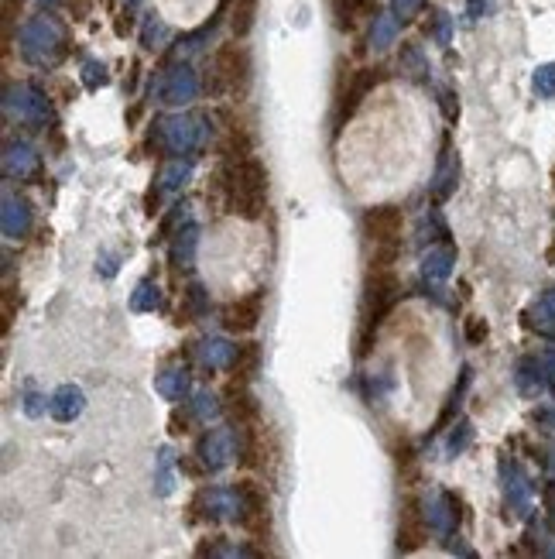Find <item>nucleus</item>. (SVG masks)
<instances>
[{
	"label": "nucleus",
	"instance_id": "nucleus-1",
	"mask_svg": "<svg viewBox=\"0 0 555 559\" xmlns=\"http://www.w3.org/2000/svg\"><path fill=\"white\" fill-rule=\"evenodd\" d=\"M209 73H213L216 93H237V97H244V93L251 90V76H254V62H251V52H247L244 38L220 45V49L213 52Z\"/></svg>",
	"mask_w": 555,
	"mask_h": 559
},
{
	"label": "nucleus",
	"instance_id": "nucleus-2",
	"mask_svg": "<svg viewBox=\"0 0 555 559\" xmlns=\"http://www.w3.org/2000/svg\"><path fill=\"white\" fill-rule=\"evenodd\" d=\"M401 282L394 275V268H370L367 271V289H364V350L374 330L381 326V319L391 313L398 302Z\"/></svg>",
	"mask_w": 555,
	"mask_h": 559
},
{
	"label": "nucleus",
	"instance_id": "nucleus-3",
	"mask_svg": "<svg viewBox=\"0 0 555 559\" xmlns=\"http://www.w3.org/2000/svg\"><path fill=\"white\" fill-rule=\"evenodd\" d=\"M360 227H364V237L374 247H401V241H405V210L394 203L370 206L360 217Z\"/></svg>",
	"mask_w": 555,
	"mask_h": 559
},
{
	"label": "nucleus",
	"instance_id": "nucleus-4",
	"mask_svg": "<svg viewBox=\"0 0 555 559\" xmlns=\"http://www.w3.org/2000/svg\"><path fill=\"white\" fill-rule=\"evenodd\" d=\"M237 498H240V525H244V532L254 542H268L271 511H268V501H264V491L251 481H240Z\"/></svg>",
	"mask_w": 555,
	"mask_h": 559
},
{
	"label": "nucleus",
	"instance_id": "nucleus-5",
	"mask_svg": "<svg viewBox=\"0 0 555 559\" xmlns=\"http://www.w3.org/2000/svg\"><path fill=\"white\" fill-rule=\"evenodd\" d=\"M261 316H264V292H247V295H237L233 302L223 306V330L227 333H237V337H247V333H254L257 326H261Z\"/></svg>",
	"mask_w": 555,
	"mask_h": 559
},
{
	"label": "nucleus",
	"instance_id": "nucleus-6",
	"mask_svg": "<svg viewBox=\"0 0 555 559\" xmlns=\"http://www.w3.org/2000/svg\"><path fill=\"white\" fill-rule=\"evenodd\" d=\"M425 542H429V525L422 518V501L408 498L401 505V518H398V553H415Z\"/></svg>",
	"mask_w": 555,
	"mask_h": 559
},
{
	"label": "nucleus",
	"instance_id": "nucleus-7",
	"mask_svg": "<svg viewBox=\"0 0 555 559\" xmlns=\"http://www.w3.org/2000/svg\"><path fill=\"white\" fill-rule=\"evenodd\" d=\"M377 79H381V73H374V69H360V73L347 76V90H343L340 100H336V124H343L347 117H353V110H357L360 100L374 90Z\"/></svg>",
	"mask_w": 555,
	"mask_h": 559
},
{
	"label": "nucleus",
	"instance_id": "nucleus-8",
	"mask_svg": "<svg viewBox=\"0 0 555 559\" xmlns=\"http://www.w3.org/2000/svg\"><path fill=\"white\" fill-rule=\"evenodd\" d=\"M227 412L237 429H251L261 422V409H257L254 395L247 391V385H240V381H230L227 385Z\"/></svg>",
	"mask_w": 555,
	"mask_h": 559
},
{
	"label": "nucleus",
	"instance_id": "nucleus-9",
	"mask_svg": "<svg viewBox=\"0 0 555 559\" xmlns=\"http://www.w3.org/2000/svg\"><path fill=\"white\" fill-rule=\"evenodd\" d=\"M336 14V25L340 28H357L367 14L377 11V0H329Z\"/></svg>",
	"mask_w": 555,
	"mask_h": 559
},
{
	"label": "nucleus",
	"instance_id": "nucleus-10",
	"mask_svg": "<svg viewBox=\"0 0 555 559\" xmlns=\"http://www.w3.org/2000/svg\"><path fill=\"white\" fill-rule=\"evenodd\" d=\"M257 21V0H230V28L233 38H247Z\"/></svg>",
	"mask_w": 555,
	"mask_h": 559
},
{
	"label": "nucleus",
	"instance_id": "nucleus-11",
	"mask_svg": "<svg viewBox=\"0 0 555 559\" xmlns=\"http://www.w3.org/2000/svg\"><path fill=\"white\" fill-rule=\"evenodd\" d=\"M257 364H261V347H257V343H244V347L237 350V361H233V378L230 381L247 385V381L254 378Z\"/></svg>",
	"mask_w": 555,
	"mask_h": 559
}]
</instances>
